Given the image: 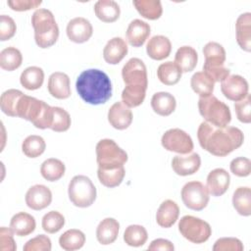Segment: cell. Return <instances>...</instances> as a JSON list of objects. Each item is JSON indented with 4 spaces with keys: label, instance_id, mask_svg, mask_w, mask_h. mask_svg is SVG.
I'll use <instances>...</instances> for the list:
<instances>
[{
    "label": "cell",
    "instance_id": "obj_1",
    "mask_svg": "<svg viewBox=\"0 0 251 251\" xmlns=\"http://www.w3.org/2000/svg\"><path fill=\"white\" fill-rule=\"evenodd\" d=\"M197 138L204 150L214 156L225 157L243 144L244 134L235 126L221 127L203 122L198 126Z\"/></svg>",
    "mask_w": 251,
    "mask_h": 251
},
{
    "label": "cell",
    "instance_id": "obj_2",
    "mask_svg": "<svg viewBox=\"0 0 251 251\" xmlns=\"http://www.w3.org/2000/svg\"><path fill=\"white\" fill-rule=\"evenodd\" d=\"M75 88L80 98L91 105L106 103L112 97V82L103 71L88 69L77 77Z\"/></svg>",
    "mask_w": 251,
    "mask_h": 251
},
{
    "label": "cell",
    "instance_id": "obj_3",
    "mask_svg": "<svg viewBox=\"0 0 251 251\" xmlns=\"http://www.w3.org/2000/svg\"><path fill=\"white\" fill-rule=\"evenodd\" d=\"M17 117L30 122L37 128H50L53 121V107L42 100L24 94L17 107Z\"/></svg>",
    "mask_w": 251,
    "mask_h": 251
},
{
    "label": "cell",
    "instance_id": "obj_4",
    "mask_svg": "<svg viewBox=\"0 0 251 251\" xmlns=\"http://www.w3.org/2000/svg\"><path fill=\"white\" fill-rule=\"evenodd\" d=\"M31 25L37 46L44 49L56 43L59 37V27L51 11L44 8L37 9L31 16Z\"/></svg>",
    "mask_w": 251,
    "mask_h": 251
},
{
    "label": "cell",
    "instance_id": "obj_5",
    "mask_svg": "<svg viewBox=\"0 0 251 251\" xmlns=\"http://www.w3.org/2000/svg\"><path fill=\"white\" fill-rule=\"evenodd\" d=\"M198 109L205 122L216 126H226L231 121V114L228 106L214 95L200 97Z\"/></svg>",
    "mask_w": 251,
    "mask_h": 251
},
{
    "label": "cell",
    "instance_id": "obj_6",
    "mask_svg": "<svg viewBox=\"0 0 251 251\" xmlns=\"http://www.w3.org/2000/svg\"><path fill=\"white\" fill-rule=\"evenodd\" d=\"M96 161L99 169L112 170L124 165L127 161V154L113 139L105 138L96 144Z\"/></svg>",
    "mask_w": 251,
    "mask_h": 251
},
{
    "label": "cell",
    "instance_id": "obj_7",
    "mask_svg": "<svg viewBox=\"0 0 251 251\" xmlns=\"http://www.w3.org/2000/svg\"><path fill=\"white\" fill-rule=\"evenodd\" d=\"M68 194L75 206L86 208L91 206L96 199V187L88 176L77 175L71 179Z\"/></svg>",
    "mask_w": 251,
    "mask_h": 251
},
{
    "label": "cell",
    "instance_id": "obj_8",
    "mask_svg": "<svg viewBox=\"0 0 251 251\" xmlns=\"http://www.w3.org/2000/svg\"><path fill=\"white\" fill-rule=\"evenodd\" d=\"M178 230L185 239L195 244L206 242L212 234L211 226L206 221L190 215L179 220Z\"/></svg>",
    "mask_w": 251,
    "mask_h": 251
},
{
    "label": "cell",
    "instance_id": "obj_9",
    "mask_svg": "<svg viewBox=\"0 0 251 251\" xmlns=\"http://www.w3.org/2000/svg\"><path fill=\"white\" fill-rule=\"evenodd\" d=\"M181 200L191 210L201 211L207 207L210 194L207 187L200 181H188L181 188Z\"/></svg>",
    "mask_w": 251,
    "mask_h": 251
},
{
    "label": "cell",
    "instance_id": "obj_10",
    "mask_svg": "<svg viewBox=\"0 0 251 251\" xmlns=\"http://www.w3.org/2000/svg\"><path fill=\"white\" fill-rule=\"evenodd\" d=\"M161 144L166 150L180 155L190 153L194 146L190 135L180 128H171L165 131L161 138Z\"/></svg>",
    "mask_w": 251,
    "mask_h": 251
},
{
    "label": "cell",
    "instance_id": "obj_11",
    "mask_svg": "<svg viewBox=\"0 0 251 251\" xmlns=\"http://www.w3.org/2000/svg\"><path fill=\"white\" fill-rule=\"evenodd\" d=\"M122 77L126 85H140L147 88V70L143 61L138 58L129 59L122 70Z\"/></svg>",
    "mask_w": 251,
    "mask_h": 251
},
{
    "label": "cell",
    "instance_id": "obj_12",
    "mask_svg": "<svg viewBox=\"0 0 251 251\" xmlns=\"http://www.w3.org/2000/svg\"><path fill=\"white\" fill-rule=\"evenodd\" d=\"M221 90L226 98L231 101L243 99L249 90L247 80L239 75H229L221 82Z\"/></svg>",
    "mask_w": 251,
    "mask_h": 251
},
{
    "label": "cell",
    "instance_id": "obj_13",
    "mask_svg": "<svg viewBox=\"0 0 251 251\" xmlns=\"http://www.w3.org/2000/svg\"><path fill=\"white\" fill-rule=\"evenodd\" d=\"M66 32L71 41L75 43H83L92 36L93 27L87 19L76 17L68 23Z\"/></svg>",
    "mask_w": 251,
    "mask_h": 251
},
{
    "label": "cell",
    "instance_id": "obj_14",
    "mask_svg": "<svg viewBox=\"0 0 251 251\" xmlns=\"http://www.w3.org/2000/svg\"><path fill=\"white\" fill-rule=\"evenodd\" d=\"M25 199L28 208L39 211L51 204L52 192L43 184H35L28 188Z\"/></svg>",
    "mask_w": 251,
    "mask_h": 251
},
{
    "label": "cell",
    "instance_id": "obj_15",
    "mask_svg": "<svg viewBox=\"0 0 251 251\" xmlns=\"http://www.w3.org/2000/svg\"><path fill=\"white\" fill-rule=\"evenodd\" d=\"M230 183L229 174L223 168L212 170L207 176L206 187L209 194L218 197L226 193Z\"/></svg>",
    "mask_w": 251,
    "mask_h": 251
},
{
    "label": "cell",
    "instance_id": "obj_16",
    "mask_svg": "<svg viewBox=\"0 0 251 251\" xmlns=\"http://www.w3.org/2000/svg\"><path fill=\"white\" fill-rule=\"evenodd\" d=\"M132 112L130 108L123 102L114 103L108 111V122L116 129H126L132 122Z\"/></svg>",
    "mask_w": 251,
    "mask_h": 251
},
{
    "label": "cell",
    "instance_id": "obj_17",
    "mask_svg": "<svg viewBox=\"0 0 251 251\" xmlns=\"http://www.w3.org/2000/svg\"><path fill=\"white\" fill-rule=\"evenodd\" d=\"M201 166V158L197 153L189 155H176L173 158L172 168L174 172L181 176H186L195 174Z\"/></svg>",
    "mask_w": 251,
    "mask_h": 251
},
{
    "label": "cell",
    "instance_id": "obj_18",
    "mask_svg": "<svg viewBox=\"0 0 251 251\" xmlns=\"http://www.w3.org/2000/svg\"><path fill=\"white\" fill-rule=\"evenodd\" d=\"M47 88L49 93L57 99H67L71 96L70 77L62 72H55L48 78Z\"/></svg>",
    "mask_w": 251,
    "mask_h": 251
},
{
    "label": "cell",
    "instance_id": "obj_19",
    "mask_svg": "<svg viewBox=\"0 0 251 251\" xmlns=\"http://www.w3.org/2000/svg\"><path fill=\"white\" fill-rule=\"evenodd\" d=\"M127 51L128 47L125 39L113 37L106 43L103 49V58L108 64L117 65L126 57Z\"/></svg>",
    "mask_w": 251,
    "mask_h": 251
},
{
    "label": "cell",
    "instance_id": "obj_20",
    "mask_svg": "<svg viewBox=\"0 0 251 251\" xmlns=\"http://www.w3.org/2000/svg\"><path fill=\"white\" fill-rule=\"evenodd\" d=\"M150 32L151 28L149 24L139 19H135L128 25L126 35L128 43L131 46L140 47L149 37Z\"/></svg>",
    "mask_w": 251,
    "mask_h": 251
},
{
    "label": "cell",
    "instance_id": "obj_21",
    "mask_svg": "<svg viewBox=\"0 0 251 251\" xmlns=\"http://www.w3.org/2000/svg\"><path fill=\"white\" fill-rule=\"evenodd\" d=\"M179 216L178 205L171 200L167 199L161 203L156 213V222L157 224L165 228L171 227L176 224Z\"/></svg>",
    "mask_w": 251,
    "mask_h": 251
},
{
    "label": "cell",
    "instance_id": "obj_22",
    "mask_svg": "<svg viewBox=\"0 0 251 251\" xmlns=\"http://www.w3.org/2000/svg\"><path fill=\"white\" fill-rule=\"evenodd\" d=\"M236 41L241 49L251 51V13L241 14L235 22Z\"/></svg>",
    "mask_w": 251,
    "mask_h": 251
},
{
    "label": "cell",
    "instance_id": "obj_23",
    "mask_svg": "<svg viewBox=\"0 0 251 251\" xmlns=\"http://www.w3.org/2000/svg\"><path fill=\"white\" fill-rule=\"evenodd\" d=\"M172 51V43L167 36L155 35L149 39L146 45L147 55L157 61H161L169 57Z\"/></svg>",
    "mask_w": 251,
    "mask_h": 251
},
{
    "label": "cell",
    "instance_id": "obj_24",
    "mask_svg": "<svg viewBox=\"0 0 251 251\" xmlns=\"http://www.w3.org/2000/svg\"><path fill=\"white\" fill-rule=\"evenodd\" d=\"M120 224L114 218H105L102 220L96 228V238L102 245L113 243L119 234Z\"/></svg>",
    "mask_w": 251,
    "mask_h": 251
},
{
    "label": "cell",
    "instance_id": "obj_25",
    "mask_svg": "<svg viewBox=\"0 0 251 251\" xmlns=\"http://www.w3.org/2000/svg\"><path fill=\"white\" fill-rule=\"evenodd\" d=\"M36 226L33 216L25 212H19L10 221V228L18 236H26L34 231Z\"/></svg>",
    "mask_w": 251,
    "mask_h": 251
},
{
    "label": "cell",
    "instance_id": "obj_26",
    "mask_svg": "<svg viewBox=\"0 0 251 251\" xmlns=\"http://www.w3.org/2000/svg\"><path fill=\"white\" fill-rule=\"evenodd\" d=\"M151 107L156 114L167 117L176 110V101L173 94L165 91H160L153 94L151 98Z\"/></svg>",
    "mask_w": 251,
    "mask_h": 251
},
{
    "label": "cell",
    "instance_id": "obj_27",
    "mask_svg": "<svg viewBox=\"0 0 251 251\" xmlns=\"http://www.w3.org/2000/svg\"><path fill=\"white\" fill-rule=\"evenodd\" d=\"M96 17L104 23L116 22L121 14L119 4L113 0H99L94 5Z\"/></svg>",
    "mask_w": 251,
    "mask_h": 251
},
{
    "label": "cell",
    "instance_id": "obj_28",
    "mask_svg": "<svg viewBox=\"0 0 251 251\" xmlns=\"http://www.w3.org/2000/svg\"><path fill=\"white\" fill-rule=\"evenodd\" d=\"M198 62V54L191 46H181L175 55V63L180 68L182 73H188L195 69Z\"/></svg>",
    "mask_w": 251,
    "mask_h": 251
},
{
    "label": "cell",
    "instance_id": "obj_29",
    "mask_svg": "<svg viewBox=\"0 0 251 251\" xmlns=\"http://www.w3.org/2000/svg\"><path fill=\"white\" fill-rule=\"evenodd\" d=\"M44 81V72L36 66L27 67L20 76L21 84L27 90H35L42 86Z\"/></svg>",
    "mask_w": 251,
    "mask_h": 251
},
{
    "label": "cell",
    "instance_id": "obj_30",
    "mask_svg": "<svg viewBox=\"0 0 251 251\" xmlns=\"http://www.w3.org/2000/svg\"><path fill=\"white\" fill-rule=\"evenodd\" d=\"M232 205L235 211L244 217L251 215V189L248 186H240L232 195Z\"/></svg>",
    "mask_w": 251,
    "mask_h": 251
},
{
    "label": "cell",
    "instance_id": "obj_31",
    "mask_svg": "<svg viewBox=\"0 0 251 251\" xmlns=\"http://www.w3.org/2000/svg\"><path fill=\"white\" fill-rule=\"evenodd\" d=\"M182 72L180 68L172 61L161 64L157 69V76L165 85H175L181 78Z\"/></svg>",
    "mask_w": 251,
    "mask_h": 251
},
{
    "label": "cell",
    "instance_id": "obj_32",
    "mask_svg": "<svg viewBox=\"0 0 251 251\" xmlns=\"http://www.w3.org/2000/svg\"><path fill=\"white\" fill-rule=\"evenodd\" d=\"M203 54L205 56L204 66H224L226 61V50L222 44L210 41L203 48Z\"/></svg>",
    "mask_w": 251,
    "mask_h": 251
},
{
    "label": "cell",
    "instance_id": "obj_33",
    "mask_svg": "<svg viewBox=\"0 0 251 251\" xmlns=\"http://www.w3.org/2000/svg\"><path fill=\"white\" fill-rule=\"evenodd\" d=\"M137 12L147 20H158L163 13L162 3L159 0H133Z\"/></svg>",
    "mask_w": 251,
    "mask_h": 251
},
{
    "label": "cell",
    "instance_id": "obj_34",
    "mask_svg": "<svg viewBox=\"0 0 251 251\" xmlns=\"http://www.w3.org/2000/svg\"><path fill=\"white\" fill-rule=\"evenodd\" d=\"M85 243L84 233L75 228H71L66 230L59 237V244L62 249L66 251H75L80 249Z\"/></svg>",
    "mask_w": 251,
    "mask_h": 251
},
{
    "label": "cell",
    "instance_id": "obj_35",
    "mask_svg": "<svg viewBox=\"0 0 251 251\" xmlns=\"http://www.w3.org/2000/svg\"><path fill=\"white\" fill-rule=\"evenodd\" d=\"M214 80L204 72H196L190 79V86L192 90L200 97L212 95L214 91Z\"/></svg>",
    "mask_w": 251,
    "mask_h": 251
},
{
    "label": "cell",
    "instance_id": "obj_36",
    "mask_svg": "<svg viewBox=\"0 0 251 251\" xmlns=\"http://www.w3.org/2000/svg\"><path fill=\"white\" fill-rule=\"evenodd\" d=\"M65 164L56 158H49L45 160L40 167L41 176L48 181L59 180L65 174Z\"/></svg>",
    "mask_w": 251,
    "mask_h": 251
},
{
    "label": "cell",
    "instance_id": "obj_37",
    "mask_svg": "<svg viewBox=\"0 0 251 251\" xmlns=\"http://www.w3.org/2000/svg\"><path fill=\"white\" fill-rule=\"evenodd\" d=\"M24 93L19 89H8L0 97V107L2 112L10 117H17V107Z\"/></svg>",
    "mask_w": 251,
    "mask_h": 251
},
{
    "label": "cell",
    "instance_id": "obj_38",
    "mask_svg": "<svg viewBox=\"0 0 251 251\" xmlns=\"http://www.w3.org/2000/svg\"><path fill=\"white\" fill-rule=\"evenodd\" d=\"M23 63V55L21 51L13 46L7 47L0 52V67L1 69L12 72L20 68Z\"/></svg>",
    "mask_w": 251,
    "mask_h": 251
},
{
    "label": "cell",
    "instance_id": "obj_39",
    "mask_svg": "<svg viewBox=\"0 0 251 251\" xmlns=\"http://www.w3.org/2000/svg\"><path fill=\"white\" fill-rule=\"evenodd\" d=\"M146 89L140 85H126L122 92V102L128 108L141 105L146 96Z\"/></svg>",
    "mask_w": 251,
    "mask_h": 251
},
{
    "label": "cell",
    "instance_id": "obj_40",
    "mask_svg": "<svg viewBox=\"0 0 251 251\" xmlns=\"http://www.w3.org/2000/svg\"><path fill=\"white\" fill-rule=\"evenodd\" d=\"M126 175V170L124 167H120L117 169L112 170H103L99 169L97 170V176L99 181L106 187L113 188L116 186H119Z\"/></svg>",
    "mask_w": 251,
    "mask_h": 251
},
{
    "label": "cell",
    "instance_id": "obj_41",
    "mask_svg": "<svg viewBox=\"0 0 251 251\" xmlns=\"http://www.w3.org/2000/svg\"><path fill=\"white\" fill-rule=\"evenodd\" d=\"M148 238L147 230L139 225L128 226L124 232V241L132 247H139L146 243Z\"/></svg>",
    "mask_w": 251,
    "mask_h": 251
},
{
    "label": "cell",
    "instance_id": "obj_42",
    "mask_svg": "<svg viewBox=\"0 0 251 251\" xmlns=\"http://www.w3.org/2000/svg\"><path fill=\"white\" fill-rule=\"evenodd\" d=\"M45 148V140L41 136L35 134L28 135L22 143V151L28 158L39 157L41 154H43Z\"/></svg>",
    "mask_w": 251,
    "mask_h": 251
},
{
    "label": "cell",
    "instance_id": "obj_43",
    "mask_svg": "<svg viewBox=\"0 0 251 251\" xmlns=\"http://www.w3.org/2000/svg\"><path fill=\"white\" fill-rule=\"evenodd\" d=\"M65 225V217L58 211H50L46 213L41 222V226L44 231L47 233L58 232Z\"/></svg>",
    "mask_w": 251,
    "mask_h": 251
},
{
    "label": "cell",
    "instance_id": "obj_44",
    "mask_svg": "<svg viewBox=\"0 0 251 251\" xmlns=\"http://www.w3.org/2000/svg\"><path fill=\"white\" fill-rule=\"evenodd\" d=\"M71 116L65 109L61 107H53V121L50 127L53 131H67L71 126Z\"/></svg>",
    "mask_w": 251,
    "mask_h": 251
},
{
    "label": "cell",
    "instance_id": "obj_45",
    "mask_svg": "<svg viewBox=\"0 0 251 251\" xmlns=\"http://www.w3.org/2000/svg\"><path fill=\"white\" fill-rule=\"evenodd\" d=\"M234 110L237 119L244 124L251 122V96L248 93L243 99L234 103Z\"/></svg>",
    "mask_w": 251,
    "mask_h": 251
},
{
    "label": "cell",
    "instance_id": "obj_46",
    "mask_svg": "<svg viewBox=\"0 0 251 251\" xmlns=\"http://www.w3.org/2000/svg\"><path fill=\"white\" fill-rule=\"evenodd\" d=\"M52 243L45 234H39L26 241L24 245V251H50Z\"/></svg>",
    "mask_w": 251,
    "mask_h": 251
},
{
    "label": "cell",
    "instance_id": "obj_47",
    "mask_svg": "<svg viewBox=\"0 0 251 251\" xmlns=\"http://www.w3.org/2000/svg\"><path fill=\"white\" fill-rule=\"evenodd\" d=\"M230 172L239 177L248 176L251 173V161L246 157H237L229 164Z\"/></svg>",
    "mask_w": 251,
    "mask_h": 251
},
{
    "label": "cell",
    "instance_id": "obj_48",
    "mask_svg": "<svg viewBox=\"0 0 251 251\" xmlns=\"http://www.w3.org/2000/svg\"><path fill=\"white\" fill-rule=\"evenodd\" d=\"M243 249L242 242L235 237L219 238L213 246L214 251H242Z\"/></svg>",
    "mask_w": 251,
    "mask_h": 251
},
{
    "label": "cell",
    "instance_id": "obj_49",
    "mask_svg": "<svg viewBox=\"0 0 251 251\" xmlns=\"http://www.w3.org/2000/svg\"><path fill=\"white\" fill-rule=\"evenodd\" d=\"M17 30L15 21L7 15L0 16V40L6 41L11 39Z\"/></svg>",
    "mask_w": 251,
    "mask_h": 251
},
{
    "label": "cell",
    "instance_id": "obj_50",
    "mask_svg": "<svg viewBox=\"0 0 251 251\" xmlns=\"http://www.w3.org/2000/svg\"><path fill=\"white\" fill-rule=\"evenodd\" d=\"M14 232L11 228L2 226L0 228V250L1 251H15L17 249L16 241L13 236Z\"/></svg>",
    "mask_w": 251,
    "mask_h": 251
},
{
    "label": "cell",
    "instance_id": "obj_51",
    "mask_svg": "<svg viewBox=\"0 0 251 251\" xmlns=\"http://www.w3.org/2000/svg\"><path fill=\"white\" fill-rule=\"evenodd\" d=\"M203 72L210 76L214 82H222L226 77L229 75V69L226 68L225 66H204L203 65Z\"/></svg>",
    "mask_w": 251,
    "mask_h": 251
},
{
    "label": "cell",
    "instance_id": "obj_52",
    "mask_svg": "<svg viewBox=\"0 0 251 251\" xmlns=\"http://www.w3.org/2000/svg\"><path fill=\"white\" fill-rule=\"evenodd\" d=\"M42 1L40 0H8V6L17 12L28 11L30 9L37 8L41 5Z\"/></svg>",
    "mask_w": 251,
    "mask_h": 251
},
{
    "label": "cell",
    "instance_id": "obj_53",
    "mask_svg": "<svg viewBox=\"0 0 251 251\" xmlns=\"http://www.w3.org/2000/svg\"><path fill=\"white\" fill-rule=\"evenodd\" d=\"M175 249L174 244L164 238L154 239L148 246V250H162V251H173Z\"/></svg>",
    "mask_w": 251,
    "mask_h": 251
}]
</instances>
